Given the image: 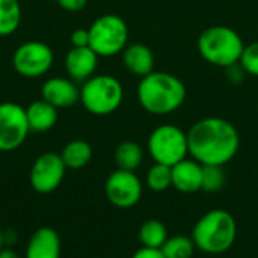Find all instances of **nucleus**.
I'll list each match as a JSON object with an SVG mask.
<instances>
[{
  "label": "nucleus",
  "mask_w": 258,
  "mask_h": 258,
  "mask_svg": "<svg viewBox=\"0 0 258 258\" xmlns=\"http://www.w3.org/2000/svg\"><path fill=\"white\" fill-rule=\"evenodd\" d=\"M60 236L50 227L38 228L26 246V258H60Z\"/></svg>",
  "instance_id": "4468645a"
},
{
  "label": "nucleus",
  "mask_w": 258,
  "mask_h": 258,
  "mask_svg": "<svg viewBox=\"0 0 258 258\" xmlns=\"http://www.w3.org/2000/svg\"><path fill=\"white\" fill-rule=\"evenodd\" d=\"M60 157L67 169H82L92 159V147L83 139H74L63 147Z\"/></svg>",
  "instance_id": "a211bd4d"
},
{
  "label": "nucleus",
  "mask_w": 258,
  "mask_h": 258,
  "mask_svg": "<svg viewBox=\"0 0 258 258\" xmlns=\"http://www.w3.org/2000/svg\"><path fill=\"white\" fill-rule=\"evenodd\" d=\"M138 236L144 248L153 249H160L169 237L166 225L159 219H147L145 222H142Z\"/></svg>",
  "instance_id": "6ab92c4d"
},
{
  "label": "nucleus",
  "mask_w": 258,
  "mask_h": 258,
  "mask_svg": "<svg viewBox=\"0 0 258 258\" xmlns=\"http://www.w3.org/2000/svg\"><path fill=\"white\" fill-rule=\"evenodd\" d=\"M239 63L243 67L246 74L258 77V41L245 45Z\"/></svg>",
  "instance_id": "393cba45"
},
{
  "label": "nucleus",
  "mask_w": 258,
  "mask_h": 258,
  "mask_svg": "<svg viewBox=\"0 0 258 258\" xmlns=\"http://www.w3.org/2000/svg\"><path fill=\"white\" fill-rule=\"evenodd\" d=\"M203 165L194 159H184L172 166V187L181 194H197L201 190Z\"/></svg>",
  "instance_id": "2eb2a0df"
},
{
  "label": "nucleus",
  "mask_w": 258,
  "mask_h": 258,
  "mask_svg": "<svg viewBox=\"0 0 258 258\" xmlns=\"http://www.w3.org/2000/svg\"><path fill=\"white\" fill-rule=\"evenodd\" d=\"M225 70H227V77H228L231 85H240L246 76V71L243 70V67L240 63H234Z\"/></svg>",
  "instance_id": "bb28decb"
},
{
  "label": "nucleus",
  "mask_w": 258,
  "mask_h": 258,
  "mask_svg": "<svg viewBox=\"0 0 258 258\" xmlns=\"http://www.w3.org/2000/svg\"><path fill=\"white\" fill-rule=\"evenodd\" d=\"M189 156L201 165L225 166L240 148V135L234 124L219 116L197 121L187 132Z\"/></svg>",
  "instance_id": "f257e3e1"
},
{
  "label": "nucleus",
  "mask_w": 258,
  "mask_h": 258,
  "mask_svg": "<svg viewBox=\"0 0 258 258\" xmlns=\"http://www.w3.org/2000/svg\"><path fill=\"white\" fill-rule=\"evenodd\" d=\"M21 15L18 0H0V36H8L18 29Z\"/></svg>",
  "instance_id": "412c9836"
},
{
  "label": "nucleus",
  "mask_w": 258,
  "mask_h": 258,
  "mask_svg": "<svg viewBox=\"0 0 258 258\" xmlns=\"http://www.w3.org/2000/svg\"><path fill=\"white\" fill-rule=\"evenodd\" d=\"M30 133L26 109L17 103H0V151L20 148Z\"/></svg>",
  "instance_id": "1a4fd4ad"
},
{
  "label": "nucleus",
  "mask_w": 258,
  "mask_h": 258,
  "mask_svg": "<svg viewBox=\"0 0 258 258\" xmlns=\"http://www.w3.org/2000/svg\"><path fill=\"white\" fill-rule=\"evenodd\" d=\"M160 251L163 252L165 258H192L197 251V246L192 237L177 234L168 237Z\"/></svg>",
  "instance_id": "4be33fe9"
},
{
  "label": "nucleus",
  "mask_w": 258,
  "mask_h": 258,
  "mask_svg": "<svg viewBox=\"0 0 258 258\" xmlns=\"http://www.w3.org/2000/svg\"><path fill=\"white\" fill-rule=\"evenodd\" d=\"M0 258H20L12 249H0Z\"/></svg>",
  "instance_id": "c756f323"
},
{
  "label": "nucleus",
  "mask_w": 258,
  "mask_h": 258,
  "mask_svg": "<svg viewBox=\"0 0 258 258\" xmlns=\"http://www.w3.org/2000/svg\"><path fill=\"white\" fill-rule=\"evenodd\" d=\"M3 242H5V236H3V231L0 227V249H3Z\"/></svg>",
  "instance_id": "7c9ffc66"
},
{
  "label": "nucleus",
  "mask_w": 258,
  "mask_h": 258,
  "mask_svg": "<svg viewBox=\"0 0 258 258\" xmlns=\"http://www.w3.org/2000/svg\"><path fill=\"white\" fill-rule=\"evenodd\" d=\"M41 98L56 109H67L80 101V88L70 77H51L44 82Z\"/></svg>",
  "instance_id": "f8f14e48"
},
{
  "label": "nucleus",
  "mask_w": 258,
  "mask_h": 258,
  "mask_svg": "<svg viewBox=\"0 0 258 258\" xmlns=\"http://www.w3.org/2000/svg\"><path fill=\"white\" fill-rule=\"evenodd\" d=\"M56 2L62 9H65L68 12H77V11L83 9L88 3V0H56Z\"/></svg>",
  "instance_id": "cd10ccee"
},
{
  "label": "nucleus",
  "mask_w": 258,
  "mask_h": 258,
  "mask_svg": "<svg viewBox=\"0 0 258 258\" xmlns=\"http://www.w3.org/2000/svg\"><path fill=\"white\" fill-rule=\"evenodd\" d=\"M227 175L224 166L216 165H203V183L201 190L206 194H216L225 187Z\"/></svg>",
  "instance_id": "b1692460"
},
{
  "label": "nucleus",
  "mask_w": 258,
  "mask_h": 258,
  "mask_svg": "<svg viewBox=\"0 0 258 258\" xmlns=\"http://www.w3.org/2000/svg\"><path fill=\"white\" fill-rule=\"evenodd\" d=\"M26 118L30 132L45 133L51 130L59 119V109L47 103L45 100H36L26 107Z\"/></svg>",
  "instance_id": "f3484780"
},
{
  "label": "nucleus",
  "mask_w": 258,
  "mask_h": 258,
  "mask_svg": "<svg viewBox=\"0 0 258 258\" xmlns=\"http://www.w3.org/2000/svg\"><path fill=\"white\" fill-rule=\"evenodd\" d=\"M54 54L48 44L42 41H27L17 47L12 56L14 70L29 79L44 76L53 65Z\"/></svg>",
  "instance_id": "6e6552de"
},
{
  "label": "nucleus",
  "mask_w": 258,
  "mask_h": 258,
  "mask_svg": "<svg viewBox=\"0 0 258 258\" xmlns=\"http://www.w3.org/2000/svg\"><path fill=\"white\" fill-rule=\"evenodd\" d=\"M147 186L153 192H165L169 187H172V168L162 165V163H154L148 172H147Z\"/></svg>",
  "instance_id": "5701e85b"
},
{
  "label": "nucleus",
  "mask_w": 258,
  "mask_h": 258,
  "mask_svg": "<svg viewBox=\"0 0 258 258\" xmlns=\"http://www.w3.org/2000/svg\"><path fill=\"white\" fill-rule=\"evenodd\" d=\"M98 54L91 47H73L65 56V71L76 83H83L95 74Z\"/></svg>",
  "instance_id": "ddd939ff"
},
{
  "label": "nucleus",
  "mask_w": 258,
  "mask_h": 258,
  "mask_svg": "<svg viewBox=\"0 0 258 258\" xmlns=\"http://www.w3.org/2000/svg\"><path fill=\"white\" fill-rule=\"evenodd\" d=\"M197 47L198 53L207 63L219 68H228L239 63L245 42L234 29L216 24L200 33Z\"/></svg>",
  "instance_id": "20e7f679"
},
{
  "label": "nucleus",
  "mask_w": 258,
  "mask_h": 258,
  "mask_svg": "<svg viewBox=\"0 0 258 258\" xmlns=\"http://www.w3.org/2000/svg\"><path fill=\"white\" fill-rule=\"evenodd\" d=\"M132 258H165L163 252L160 249H153V248H141L138 249Z\"/></svg>",
  "instance_id": "c85d7f7f"
},
{
  "label": "nucleus",
  "mask_w": 258,
  "mask_h": 258,
  "mask_svg": "<svg viewBox=\"0 0 258 258\" xmlns=\"http://www.w3.org/2000/svg\"><path fill=\"white\" fill-rule=\"evenodd\" d=\"M190 237L194 239L198 251L212 255L224 254L230 251L236 242V219L227 210H209L195 222Z\"/></svg>",
  "instance_id": "7ed1b4c3"
},
{
  "label": "nucleus",
  "mask_w": 258,
  "mask_h": 258,
  "mask_svg": "<svg viewBox=\"0 0 258 258\" xmlns=\"http://www.w3.org/2000/svg\"><path fill=\"white\" fill-rule=\"evenodd\" d=\"M148 151L154 163L172 168L189 156L187 133L174 124L159 125L148 138Z\"/></svg>",
  "instance_id": "0eeeda50"
},
{
  "label": "nucleus",
  "mask_w": 258,
  "mask_h": 258,
  "mask_svg": "<svg viewBox=\"0 0 258 258\" xmlns=\"http://www.w3.org/2000/svg\"><path fill=\"white\" fill-rule=\"evenodd\" d=\"M89 47L100 57H112L128 45V26L116 14H104L89 26Z\"/></svg>",
  "instance_id": "423d86ee"
},
{
  "label": "nucleus",
  "mask_w": 258,
  "mask_h": 258,
  "mask_svg": "<svg viewBox=\"0 0 258 258\" xmlns=\"http://www.w3.org/2000/svg\"><path fill=\"white\" fill-rule=\"evenodd\" d=\"M70 42L73 47H89V30L88 29H76L70 35Z\"/></svg>",
  "instance_id": "a878e982"
},
{
  "label": "nucleus",
  "mask_w": 258,
  "mask_h": 258,
  "mask_svg": "<svg viewBox=\"0 0 258 258\" xmlns=\"http://www.w3.org/2000/svg\"><path fill=\"white\" fill-rule=\"evenodd\" d=\"M104 190L107 200L113 206L119 209H130L141 201L144 187L133 171L116 169L107 177Z\"/></svg>",
  "instance_id": "9b49d317"
},
{
  "label": "nucleus",
  "mask_w": 258,
  "mask_h": 258,
  "mask_svg": "<svg viewBox=\"0 0 258 258\" xmlns=\"http://www.w3.org/2000/svg\"><path fill=\"white\" fill-rule=\"evenodd\" d=\"M122 100V83L109 74H94L80 86V103L95 116H106L116 112Z\"/></svg>",
  "instance_id": "39448f33"
},
{
  "label": "nucleus",
  "mask_w": 258,
  "mask_h": 258,
  "mask_svg": "<svg viewBox=\"0 0 258 258\" xmlns=\"http://www.w3.org/2000/svg\"><path fill=\"white\" fill-rule=\"evenodd\" d=\"M67 166L57 153H44L32 165L29 180L35 192L47 195L54 192L63 181Z\"/></svg>",
  "instance_id": "9d476101"
},
{
  "label": "nucleus",
  "mask_w": 258,
  "mask_h": 258,
  "mask_svg": "<svg viewBox=\"0 0 258 258\" xmlns=\"http://www.w3.org/2000/svg\"><path fill=\"white\" fill-rule=\"evenodd\" d=\"M144 160V151L135 141H124L115 150V163L118 169L136 171Z\"/></svg>",
  "instance_id": "aec40b11"
},
{
  "label": "nucleus",
  "mask_w": 258,
  "mask_h": 258,
  "mask_svg": "<svg viewBox=\"0 0 258 258\" xmlns=\"http://www.w3.org/2000/svg\"><path fill=\"white\" fill-rule=\"evenodd\" d=\"M124 67L138 77H145L154 71V54L145 44H130L122 51Z\"/></svg>",
  "instance_id": "dca6fc26"
},
{
  "label": "nucleus",
  "mask_w": 258,
  "mask_h": 258,
  "mask_svg": "<svg viewBox=\"0 0 258 258\" xmlns=\"http://www.w3.org/2000/svg\"><path fill=\"white\" fill-rule=\"evenodd\" d=\"M136 94L141 107L156 116L177 112L187 98L186 85L168 71H153L142 77Z\"/></svg>",
  "instance_id": "f03ea898"
}]
</instances>
